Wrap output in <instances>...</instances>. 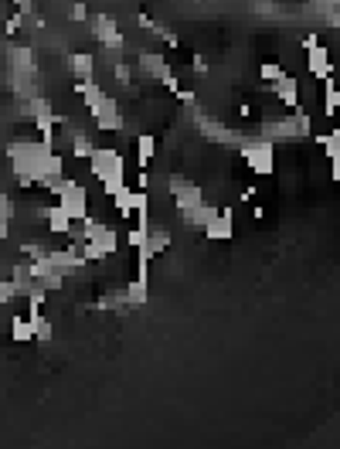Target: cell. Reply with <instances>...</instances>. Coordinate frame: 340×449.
I'll return each mask as SVG.
<instances>
[{
  "label": "cell",
  "instance_id": "1",
  "mask_svg": "<svg viewBox=\"0 0 340 449\" xmlns=\"http://www.w3.org/2000/svg\"><path fill=\"white\" fill-rule=\"evenodd\" d=\"M242 160H245V167L252 174L269 177L276 170V143H269V140H249V143H242Z\"/></svg>",
  "mask_w": 340,
  "mask_h": 449
},
{
  "label": "cell",
  "instance_id": "2",
  "mask_svg": "<svg viewBox=\"0 0 340 449\" xmlns=\"http://www.w3.org/2000/svg\"><path fill=\"white\" fill-rule=\"evenodd\" d=\"M89 170L96 181H105V177H126V163L119 157V150L112 147H96L89 154Z\"/></svg>",
  "mask_w": 340,
  "mask_h": 449
},
{
  "label": "cell",
  "instance_id": "3",
  "mask_svg": "<svg viewBox=\"0 0 340 449\" xmlns=\"http://www.w3.org/2000/svg\"><path fill=\"white\" fill-rule=\"evenodd\" d=\"M92 34H96V41L105 45V48H123V31L116 24V17H109V14H96L92 17Z\"/></svg>",
  "mask_w": 340,
  "mask_h": 449
},
{
  "label": "cell",
  "instance_id": "4",
  "mask_svg": "<svg viewBox=\"0 0 340 449\" xmlns=\"http://www.w3.org/2000/svg\"><path fill=\"white\" fill-rule=\"evenodd\" d=\"M92 119H96V126L103 133H119L123 130V112H119V103L112 99V96H105L99 109L92 112Z\"/></svg>",
  "mask_w": 340,
  "mask_h": 449
},
{
  "label": "cell",
  "instance_id": "5",
  "mask_svg": "<svg viewBox=\"0 0 340 449\" xmlns=\"http://www.w3.org/2000/svg\"><path fill=\"white\" fill-rule=\"evenodd\" d=\"M170 194H174V208H177V212L194 208V205H201V201H205V191L194 184V181H181V177H174V181H170Z\"/></svg>",
  "mask_w": 340,
  "mask_h": 449
},
{
  "label": "cell",
  "instance_id": "6",
  "mask_svg": "<svg viewBox=\"0 0 340 449\" xmlns=\"http://www.w3.org/2000/svg\"><path fill=\"white\" fill-rule=\"evenodd\" d=\"M205 235H208L211 242H228V238L235 235V212H232V208H218L214 218L205 225Z\"/></svg>",
  "mask_w": 340,
  "mask_h": 449
},
{
  "label": "cell",
  "instance_id": "7",
  "mask_svg": "<svg viewBox=\"0 0 340 449\" xmlns=\"http://www.w3.org/2000/svg\"><path fill=\"white\" fill-rule=\"evenodd\" d=\"M75 96H82V106L89 109V116L99 109V103L105 99V89L96 79H75Z\"/></svg>",
  "mask_w": 340,
  "mask_h": 449
},
{
  "label": "cell",
  "instance_id": "8",
  "mask_svg": "<svg viewBox=\"0 0 340 449\" xmlns=\"http://www.w3.org/2000/svg\"><path fill=\"white\" fill-rule=\"evenodd\" d=\"M306 68H310V75L316 82H323L327 75H334V65H330V52L323 48V45H316L306 52Z\"/></svg>",
  "mask_w": 340,
  "mask_h": 449
},
{
  "label": "cell",
  "instance_id": "9",
  "mask_svg": "<svg viewBox=\"0 0 340 449\" xmlns=\"http://www.w3.org/2000/svg\"><path fill=\"white\" fill-rule=\"evenodd\" d=\"M269 89H272V92H276V96H279V103H283V106H300V82L293 79V75H283V79L279 82H272V85H269Z\"/></svg>",
  "mask_w": 340,
  "mask_h": 449
},
{
  "label": "cell",
  "instance_id": "10",
  "mask_svg": "<svg viewBox=\"0 0 340 449\" xmlns=\"http://www.w3.org/2000/svg\"><path fill=\"white\" fill-rule=\"evenodd\" d=\"M214 212H218L214 205H205V201H201V205H194V208H184L181 221L187 225V228H205L211 218H214Z\"/></svg>",
  "mask_w": 340,
  "mask_h": 449
},
{
  "label": "cell",
  "instance_id": "11",
  "mask_svg": "<svg viewBox=\"0 0 340 449\" xmlns=\"http://www.w3.org/2000/svg\"><path fill=\"white\" fill-rule=\"evenodd\" d=\"M140 65H143V68H147V72H150V75H154V79H157L160 85H163V82H167V79H170V75H174V72H170V65H167V58H163V54L143 52V54H140Z\"/></svg>",
  "mask_w": 340,
  "mask_h": 449
},
{
  "label": "cell",
  "instance_id": "12",
  "mask_svg": "<svg viewBox=\"0 0 340 449\" xmlns=\"http://www.w3.org/2000/svg\"><path fill=\"white\" fill-rule=\"evenodd\" d=\"M41 218L48 221V228H52V235H68V228H72V218L65 214L61 205H52V208H45Z\"/></svg>",
  "mask_w": 340,
  "mask_h": 449
},
{
  "label": "cell",
  "instance_id": "13",
  "mask_svg": "<svg viewBox=\"0 0 340 449\" xmlns=\"http://www.w3.org/2000/svg\"><path fill=\"white\" fill-rule=\"evenodd\" d=\"M123 293H126V303L130 307H143L150 300V279L147 276H133V283Z\"/></svg>",
  "mask_w": 340,
  "mask_h": 449
},
{
  "label": "cell",
  "instance_id": "14",
  "mask_svg": "<svg viewBox=\"0 0 340 449\" xmlns=\"http://www.w3.org/2000/svg\"><path fill=\"white\" fill-rule=\"evenodd\" d=\"M68 65H72V75L75 79H92L96 75V58L89 52H75L68 58Z\"/></svg>",
  "mask_w": 340,
  "mask_h": 449
},
{
  "label": "cell",
  "instance_id": "15",
  "mask_svg": "<svg viewBox=\"0 0 340 449\" xmlns=\"http://www.w3.org/2000/svg\"><path fill=\"white\" fill-rule=\"evenodd\" d=\"M136 194H140V191H133V187L123 184L119 191H116V194H112V208L123 214V218H130L133 208H136Z\"/></svg>",
  "mask_w": 340,
  "mask_h": 449
},
{
  "label": "cell",
  "instance_id": "16",
  "mask_svg": "<svg viewBox=\"0 0 340 449\" xmlns=\"http://www.w3.org/2000/svg\"><path fill=\"white\" fill-rule=\"evenodd\" d=\"M167 245H170V232H167V228H154V225H150V232H147V245H143V249L150 252V259H154V256H160V252H167Z\"/></svg>",
  "mask_w": 340,
  "mask_h": 449
},
{
  "label": "cell",
  "instance_id": "17",
  "mask_svg": "<svg viewBox=\"0 0 340 449\" xmlns=\"http://www.w3.org/2000/svg\"><path fill=\"white\" fill-rule=\"evenodd\" d=\"M157 154V140L150 136V133H143V136H136V163L140 167H147L150 160Z\"/></svg>",
  "mask_w": 340,
  "mask_h": 449
},
{
  "label": "cell",
  "instance_id": "18",
  "mask_svg": "<svg viewBox=\"0 0 340 449\" xmlns=\"http://www.w3.org/2000/svg\"><path fill=\"white\" fill-rule=\"evenodd\" d=\"M10 341H14V344L34 341V323H31L27 317H14V320H10Z\"/></svg>",
  "mask_w": 340,
  "mask_h": 449
},
{
  "label": "cell",
  "instance_id": "19",
  "mask_svg": "<svg viewBox=\"0 0 340 449\" xmlns=\"http://www.w3.org/2000/svg\"><path fill=\"white\" fill-rule=\"evenodd\" d=\"M337 106H340V92L334 85V75L323 79V116H337Z\"/></svg>",
  "mask_w": 340,
  "mask_h": 449
},
{
  "label": "cell",
  "instance_id": "20",
  "mask_svg": "<svg viewBox=\"0 0 340 449\" xmlns=\"http://www.w3.org/2000/svg\"><path fill=\"white\" fill-rule=\"evenodd\" d=\"M313 140L323 147V154H327L330 163H340V133L337 130H330L327 136H313Z\"/></svg>",
  "mask_w": 340,
  "mask_h": 449
},
{
  "label": "cell",
  "instance_id": "21",
  "mask_svg": "<svg viewBox=\"0 0 340 449\" xmlns=\"http://www.w3.org/2000/svg\"><path fill=\"white\" fill-rule=\"evenodd\" d=\"M92 150H96V147H92V136H89V133H85V130L72 133V154H75V157L89 160V154H92Z\"/></svg>",
  "mask_w": 340,
  "mask_h": 449
},
{
  "label": "cell",
  "instance_id": "22",
  "mask_svg": "<svg viewBox=\"0 0 340 449\" xmlns=\"http://www.w3.org/2000/svg\"><path fill=\"white\" fill-rule=\"evenodd\" d=\"M34 283H38V286H41L45 293H58L61 286H65V272H58V269H48V272H45L41 279H34Z\"/></svg>",
  "mask_w": 340,
  "mask_h": 449
},
{
  "label": "cell",
  "instance_id": "23",
  "mask_svg": "<svg viewBox=\"0 0 340 449\" xmlns=\"http://www.w3.org/2000/svg\"><path fill=\"white\" fill-rule=\"evenodd\" d=\"M259 75H262V82H269V85H272V82H279L283 75H286V68H283L279 61H262Z\"/></svg>",
  "mask_w": 340,
  "mask_h": 449
},
{
  "label": "cell",
  "instance_id": "24",
  "mask_svg": "<svg viewBox=\"0 0 340 449\" xmlns=\"http://www.w3.org/2000/svg\"><path fill=\"white\" fill-rule=\"evenodd\" d=\"M27 320L34 323V337H38V341H52V334H54L52 320H48V317H41V314H38V317H27Z\"/></svg>",
  "mask_w": 340,
  "mask_h": 449
},
{
  "label": "cell",
  "instance_id": "25",
  "mask_svg": "<svg viewBox=\"0 0 340 449\" xmlns=\"http://www.w3.org/2000/svg\"><path fill=\"white\" fill-rule=\"evenodd\" d=\"M14 300H21L14 279H10V276H0V307H3V303H14Z\"/></svg>",
  "mask_w": 340,
  "mask_h": 449
},
{
  "label": "cell",
  "instance_id": "26",
  "mask_svg": "<svg viewBox=\"0 0 340 449\" xmlns=\"http://www.w3.org/2000/svg\"><path fill=\"white\" fill-rule=\"evenodd\" d=\"M17 249H21V259H24V263H34V259H41V256L48 252L41 242H24V245H17Z\"/></svg>",
  "mask_w": 340,
  "mask_h": 449
},
{
  "label": "cell",
  "instance_id": "27",
  "mask_svg": "<svg viewBox=\"0 0 340 449\" xmlns=\"http://www.w3.org/2000/svg\"><path fill=\"white\" fill-rule=\"evenodd\" d=\"M112 75H116V82H123V85H133V68L126 61H116L112 65Z\"/></svg>",
  "mask_w": 340,
  "mask_h": 449
},
{
  "label": "cell",
  "instance_id": "28",
  "mask_svg": "<svg viewBox=\"0 0 340 449\" xmlns=\"http://www.w3.org/2000/svg\"><path fill=\"white\" fill-rule=\"evenodd\" d=\"M68 17H72L75 24H82V21H89V7H85L82 0H75V3L68 7Z\"/></svg>",
  "mask_w": 340,
  "mask_h": 449
},
{
  "label": "cell",
  "instance_id": "29",
  "mask_svg": "<svg viewBox=\"0 0 340 449\" xmlns=\"http://www.w3.org/2000/svg\"><path fill=\"white\" fill-rule=\"evenodd\" d=\"M99 184H103L105 198H112V194H116V191H119V187L126 184V177H105V181H99Z\"/></svg>",
  "mask_w": 340,
  "mask_h": 449
},
{
  "label": "cell",
  "instance_id": "30",
  "mask_svg": "<svg viewBox=\"0 0 340 449\" xmlns=\"http://www.w3.org/2000/svg\"><path fill=\"white\" fill-rule=\"evenodd\" d=\"M147 232H150V228H130V245L133 249H143V245H147Z\"/></svg>",
  "mask_w": 340,
  "mask_h": 449
},
{
  "label": "cell",
  "instance_id": "31",
  "mask_svg": "<svg viewBox=\"0 0 340 449\" xmlns=\"http://www.w3.org/2000/svg\"><path fill=\"white\" fill-rule=\"evenodd\" d=\"M174 96H177V99H181L184 106H198V96H194V92H191V89H177V92H174Z\"/></svg>",
  "mask_w": 340,
  "mask_h": 449
},
{
  "label": "cell",
  "instance_id": "32",
  "mask_svg": "<svg viewBox=\"0 0 340 449\" xmlns=\"http://www.w3.org/2000/svg\"><path fill=\"white\" fill-rule=\"evenodd\" d=\"M21 24H24V17H21V14H14V17L7 21V34H17V31H21Z\"/></svg>",
  "mask_w": 340,
  "mask_h": 449
},
{
  "label": "cell",
  "instance_id": "33",
  "mask_svg": "<svg viewBox=\"0 0 340 449\" xmlns=\"http://www.w3.org/2000/svg\"><path fill=\"white\" fill-rule=\"evenodd\" d=\"M191 65H194V72H198V75H205V72H208V61H205L201 54H194V61H191Z\"/></svg>",
  "mask_w": 340,
  "mask_h": 449
},
{
  "label": "cell",
  "instance_id": "34",
  "mask_svg": "<svg viewBox=\"0 0 340 449\" xmlns=\"http://www.w3.org/2000/svg\"><path fill=\"white\" fill-rule=\"evenodd\" d=\"M150 187V174L147 170H140V177H136V191H147Z\"/></svg>",
  "mask_w": 340,
  "mask_h": 449
},
{
  "label": "cell",
  "instance_id": "35",
  "mask_svg": "<svg viewBox=\"0 0 340 449\" xmlns=\"http://www.w3.org/2000/svg\"><path fill=\"white\" fill-rule=\"evenodd\" d=\"M316 45H320L316 34H306V38H303V52H310V48H316Z\"/></svg>",
  "mask_w": 340,
  "mask_h": 449
}]
</instances>
